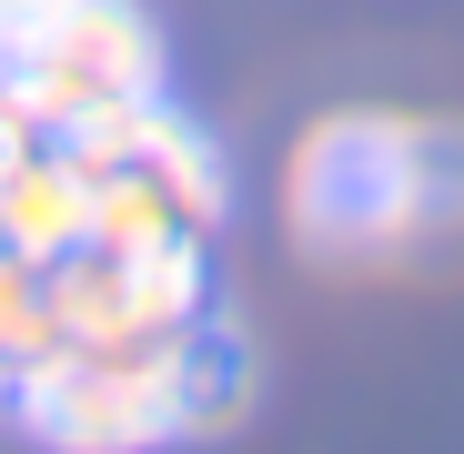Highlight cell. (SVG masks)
Listing matches in <instances>:
<instances>
[{
    "label": "cell",
    "mask_w": 464,
    "mask_h": 454,
    "mask_svg": "<svg viewBox=\"0 0 464 454\" xmlns=\"http://www.w3.org/2000/svg\"><path fill=\"white\" fill-rule=\"evenodd\" d=\"M182 373H192V333L111 343V353L61 343L31 384H11V404L51 454H151V444H182Z\"/></svg>",
    "instance_id": "277c9868"
},
{
    "label": "cell",
    "mask_w": 464,
    "mask_h": 454,
    "mask_svg": "<svg viewBox=\"0 0 464 454\" xmlns=\"http://www.w3.org/2000/svg\"><path fill=\"white\" fill-rule=\"evenodd\" d=\"M0 92L41 141H61L131 101H162V31L141 0H51L31 31L0 41Z\"/></svg>",
    "instance_id": "3957f363"
},
{
    "label": "cell",
    "mask_w": 464,
    "mask_h": 454,
    "mask_svg": "<svg viewBox=\"0 0 464 454\" xmlns=\"http://www.w3.org/2000/svg\"><path fill=\"white\" fill-rule=\"evenodd\" d=\"M293 243L324 273H394L464 233V141L414 111H324L283 162Z\"/></svg>",
    "instance_id": "6da1fadb"
},
{
    "label": "cell",
    "mask_w": 464,
    "mask_h": 454,
    "mask_svg": "<svg viewBox=\"0 0 464 454\" xmlns=\"http://www.w3.org/2000/svg\"><path fill=\"white\" fill-rule=\"evenodd\" d=\"M31 141H41L31 121H0V182H11V162H21V151H31Z\"/></svg>",
    "instance_id": "ba28073f"
},
{
    "label": "cell",
    "mask_w": 464,
    "mask_h": 454,
    "mask_svg": "<svg viewBox=\"0 0 464 454\" xmlns=\"http://www.w3.org/2000/svg\"><path fill=\"white\" fill-rule=\"evenodd\" d=\"M61 353V303H51V263L0 243V394L31 384V373Z\"/></svg>",
    "instance_id": "52a82bcc"
},
{
    "label": "cell",
    "mask_w": 464,
    "mask_h": 454,
    "mask_svg": "<svg viewBox=\"0 0 464 454\" xmlns=\"http://www.w3.org/2000/svg\"><path fill=\"white\" fill-rule=\"evenodd\" d=\"M0 243L31 253V263H61L71 243H92V172L61 141H31L11 162V182H0Z\"/></svg>",
    "instance_id": "8992f818"
},
{
    "label": "cell",
    "mask_w": 464,
    "mask_h": 454,
    "mask_svg": "<svg viewBox=\"0 0 464 454\" xmlns=\"http://www.w3.org/2000/svg\"><path fill=\"white\" fill-rule=\"evenodd\" d=\"M41 11H51V0H0V41H11V31H31Z\"/></svg>",
    "instance_id": "9c48e42d"
},
{
    "label": "cell",
    "mask_w": 464,
    "mask_h": 454,
    "mask_svg": "<svg viewBox=\"0 0 464 454\" xmlns=\"http://www.w3.org/2000/svg\"><path fill=\"white\" fill-rule=\"evenodd\" d=\"M202 243H71L51 263L61 343L111 353V343H182L202 333Z\"/></svg>",
    "instance_id": "5b68a950"
},
{
    "label": "cell",
    "mask_w": 464,
    "mask_h": 454,
    "mask_svg": "<svg viewBox=\"0 0 464 454\" xmlns=\"http://www.w3.org/2000/svg\"><path fill=\"white\" fill-rule=\"evenodd\" d=\"M61 151L92 172V243H212L232 212L222 141L162 101H131L111 121L61 131Z\"/></svg>",
    "instance_id": "7a4b0ae2"
}]
</instances>
